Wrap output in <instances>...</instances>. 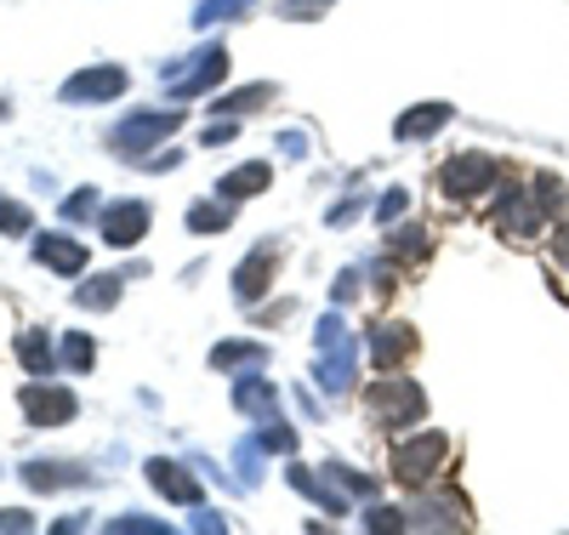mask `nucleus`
<instances>
[{"instance_id": "nucleus-1", "label": "nucleus", "mask_w": 569, "mask_h": 535, "mask_svg": "<svg viewBox=\"0 0 569 535\" xmlns=\"http://www.w3.org/2000/svg\"><path fill=\"white\" fill-rule=\"evenodd\" d=\"M353 330L342 325V314H325L319 330H313V354H319V382L330 394H348L353 387Z\"/></svg>"}, {"instance_id": "nucleus-2", "label": "nucleus", "mask_w": 569, "mask_h": 535, "mask_svg": "<svg viewBox=\"0 0 569 535\" xmlns=\"http://www.w3.org/2000/svg\"><path fill=\"white\" fill-rule=\"evenodd\" d=\"M365 410H370L376 427H410V422H421L427 394H421L416 382H405V376H382V382H370Z\"/></svg>"}, {"instance_id": "nucleus-3", "label": "nucleus", "mask_w": 569, "mask_h": 535, "mask_svg": "<svg viewBox=\"0 0 569 535\" xmlns=\"http://www.w3.org/2000/svg\"><path fill=\"white\" fill-rule=\"evenodd\" d=\"M182 126V109H160V115H126L114 131H109V149L120 160H137V155H149L160 137H171Z\"/></svg>"}, {"instance_id": "nucleus-4", "label": "nucleus", "mask_w": 569, "mask_h": 535, "mask_svg": "<svg viewBox=\"0 0 569 535\" xmlns=\"http://www.w3.org/2000/svg\"><path fill=\"white\" fill-rule=\"evenodd\" d=\"M450 456V433H416V439H405L393 450V478L399 484H427Z\"/></svg>"}, {"instance_id": "nucleus-5", "label": "nucleus", "mask_w": 569, "mask_h": 535, "mask_svg": "<svg viewBox=\"0 0 569 535\" xmlns=\"http://www.w3.org/2000/svg\"><path fill=\"white\" fill-rule=\"evenodd\" d=\"M18 405H23L29 427H63V422H74V410H80V399L69 394V387L46 382V376H34V382L23 387V394H18Z\"/></svg>"}, {"instance_id": "nucleus-6", "label": "nucleus", "mask_w": 569, "mask_h": 535, "mask_svg": "<svg viewBox=\"0 0 569 535\" xmlns=\"http://www.w3.org/2000/svg\"><path fill=\"white\" fill-rule=\"evenodd\" d=\"M501 177V166L490 155H456L445 171H439V188L450 194V200H479V194Z\"/></svg>"}, {"instance_id": "nucleus-7", "label": "nucleus", "mask_w": 569, "mask_h": 535, "mask_svg": "<svg viewBox=\"0 0 569 535\" xmlns=\"http://www.w3.org/2000/svg\"><path fill=\"white\" fill-rule=\"evenodd\" d=\"M222 75H228V46H200V52L188 58V69L166 75V86H171V97H194V91H211Z\"/></svg>"}, {"instance_id": "nucleus-8", "label": "nucleus", "mask_w": 569, "mask_h": 535, "mask_svg": "<svg viewBox=\"0 0 569 535\" xmlns=\"http://www.w3.org/2000/svg\"><path fill=\"white\" fill-rule=\"evenodd\" d=\"M131 86L126 69L103 63V69H80L74 80H63V103H109V97H120Z\"/></svg>"}, {"instance_id": "nucleus-9", "label": "nucleus", "mask_w": 569, "mask_h": 535, "mask_svg": "<svg viewBox=\"0 0 569 535\" xmlns=\"http://www.w3.org/2000/svg\"><path fill=\"white\" fill-rule=\"evenodd\" d=\"M142 234H149V206L142 200H120V206L103 211V246L126 251V246H137Z\"/></svg>"}, {"instance_id": "nucleus-10", "label": "nucleus", "mask_w": 569, "mask_h": 535, "mask_svg": "<svg viewBox=\"0 0 569 535\" xmlns=\"http://www.w3.org/2000/svg\"><path fill=\"white\" fill-rule=\"evenodd\" d=\"M273 268H279V251H273V246H257L240 268H233V297H240L246 308H257L262 290H268V279H273Z\"/></svg>"}, {"instance_id": "nucleus-11", "label": "nucleus", "mask_w": 569, "mask_h": 535, "mask_svg": "<svg viewBox=\"0 0 569 535\" xmlns=\"http://www.w3.org/2000/svg\"><path fill=\"white\" fill-rule=\"evenodd\" d=\"M149 484H154L166 502H177V507H200V484H194V473H188L182 462H171V456H154V462H149Z\"/></svg>"}, {"instance_id": "nucleus-12", "label": "nucleus", "mask_w": 569, "mask_h": 535, "mask_svg": "<svg viewBox=\"0 0 569 535\" xmlns=\"http://www.w3.org/2000/svg\"><path fill=\"white\" fill-rule=\"evenodd\" d=\"M410 348H416L410 325H376V330H365V354H370L376 370H393L399 359H410Z\"/></svg>"}, {"instance_id": "nucleus-13", "label": "nucleus", "mask_w": 569, "mask_h": 535, "mask_svg": "<svg viewBox=\"0 0 569 535\" xmlns=\"http://www.w3.org/2000/svg\"><path fill=\"white\" fill-rule=\"evenodd\" d=\"M34 262L52 268V274H80L91 262V251L80 246V239H69V234H40L34 239Z\"/></svg>"}, {"instance_id": "nucleus-14", "label": "nucleus", "mask_w": 569, "mask_h": 535, "mask_svg": "<svg viewBox=\"0 0 569 535\" xmlns=\"http://www.w3.org/2000/svg\"><path fill=\"white\" fill-rule=\"evenodd\" d=\"M291 491H302L308 502H319L330 518H342L348 513V496H342V484L330 478V473H313V467H291Z\"/></svg>"}, {"instance_id": "nucleus-15", "label": "nucleus", "mask_w": 569, "mask_h": 535, "mask_svg": "<svg viewBox=\"0 0 569 535\" xmlns=\"http://www.w3.org/2000/svg\"><path fill=\"white\" fill-rule=\"evenodd\" d=\"M450 120H456V109H450V103H416L410 115H399V120H393V137H399V142H421V137L445 131Z\"/></svg>"}, {"instance_id": "nucleus-16", "label": "nucleus", "mask_w": 569, "mask_h": 535, "mask_svg": "<svg viewBox=\"0 0 569 535\" xmlns=\"http://www.w3.org/2000/svg\"><path fill=\"white\" fill-rule=\"evenodd\" d=\"M405 518H410V529H461L467 524V507L456 496H433V502H416Z\"/></svg>"}, {"instance_id": "nucleus-17", "label": "nucleus", "mask_w": 569, "mask_h": 535, "mask_svg": "<svg viewBox=\"0 0 569 535\" xmlns=\"http://www.w3.org/2000/svg\"><path fill=\"white\" fill-rule=\"evenodd\" d=\"M233 410H246V416H279V387L268 376H246V382H233Z\"/></svg>"}, {"instance_id": "nucleus-18", "label": "nucleus", "mask_w": 569, "mask_h": 535, "mask_svg": "<svg viewBox=\"0 0 569 535\" xmlns=\"http://www.w3.org/2000/svg\"><path fill=\"white\" fill-rule=\"evenodd\" d=\"M91 473L69 467V462H23V484L29 491H63V484H86Z\"/></svg>"}, {"instance_id": "nucleus-19", "label": "nucleus", "mask_w": 569, "mask_h": 535, "mask_svg": "<svg viewBox=\"0 0 569 535\" xmlns=\"http://www.w3.org/2000/svg\"><path fill=\"white\" fill-rule=\"evenodd\" d=\"M18 365H23L29 376H52V370H58L52 336H46V330H23V336H18Z\"/></svg>"}, {"instance_id": "nucleus-20", "label": "nucleus", "mask_w": 569, "mask_h": 535, "mask_svg": "<svg viewBox=\"0 0 569 535\" xmlns=\"http://www.w3.org/2000/svg\"><path fill=\"white\" fill-rule=\"evenodd\" d=\"M268 182H273V166H240V171H228L217 182V194L222 200H251V194H262Z\"/></svg>"}, {"instance_id": "nucleus-21", "label": "nucleus", "mask_w": 569, "mask_h": 535, "mask_svg": "<svg viewBox=\"0 0 569 535\" xmlns=\"http://www.w3.org/2000/svg\"><path fill=\"white\" fill-rule=\"evenodd\" d=\"M536 217H541V200H530V194H507V206H501V228L507 234L530 239L536 234Z\"/></svg>"}, {"instance_id": "nucleus-22", "label": "nucleus", "mask_w": 569, "mask_h": 535, "mask_svg": "<svg viewBox=\"0 0 569 535\" xmlns=\"http://www.w3.org/2000/svg\"><path fill=\"white\" fill-rule=\"evenodd\" d=\"M120 285H126L120 274H98V279H86V285L74 290V303H80V308H98V314H103V308H114V303H120Z\"/></svg>"}, {"instance_id": "nucleus-23", "label": "nucleus", "mask_w": 569, "mask_h": 535, "mask_svg": "<svg viewBox=\"0 0 569 535\" xmlns=\"http://www.w3.org/2000/svg\"><path fill=\"white\" fill-rule=\"evenodd\" d=\"M388 257L405 268V262H421L427 257V228L421 222H410V228H393L388 234Z\"/></svg>"}, {"instance_id": "nucleus-24", "label": "nucleus", "mask_w": 569, "mask_h": 535, "mask_svg": "<svg viewBox=\"0 0 569 535\" xmlns=\"http://www.w3.org/2000/svg\"><path fill=\"white\" fill-rule=\"evenodd\" d=\"M262 359H268L262 343H217L211 348V365L217 370H246V365H262Z\"/></svg>"}, {"instance_id": "nucleus-25", "label": "nucleus", "mask_w": 569, "mask_h": 535, "mask_svg": "<svg viewBox=\"0 0 569 535\" xmlns=\"http://www.w3.org/2000/svg\"><path fill=\"white\" fill-rule=\"evenodd\" d=\"M63 365L86 376L91 365H98V343H91V336H80V330H63Z\"/></svg>"}, {"instance_id": "nucleus-26", "label": "nucleus", "mask_w": 569, "mask_h": 535, "mask_svg": "<svg viewBox=\"0 0 569 535\" xmlns=\"http://www.w3.org/2000/svg\"><path fill=\"white\" fill-rule=\"evenodd\" d=\"M257 445H262L268 456H297V433L284 427L279 416H268V422H262V433H257Z\"/></svg>"}, {"instance_id": "nucleus-27", "label": "nucleus", "mask_w": 569, "mask_h": 535, "mask_svg": "<svg viewBox=\"0 0 569 535\" xmlns=\"http://www.w3.org/2000/svg\"><path fill=\"white\" fill-rule=\"evenodd\" d=\"M257 103H273V86H246V91H222L217 97V115H246V109H257Z\"/></svg>"}, {"instance_id": "nucleus-28", "label": "nucleus", "mask_w": 569, "mask_h": 535, "mask_svg": "<svg viewBox=\"0 0 569 535\" xmlns=\"http://www.w3.org/2000/svg\"><path fill=\"white\" fill-rule=\"evenodd\" d=\"M233 222V206L228 200H217V206H194V211H188V228H194V234H222Z\"/></svg>"}, {"instance_id": "nucleus-29", "label": "nucleus", "mask_w": 569, "mask_h": 535, "mask_svg": "<svg viewBox=\"0 0 569 535\" xmlns=\"http://www.w3.org/2000/svg\"><path fill=\"white\" fill-rule=\"evenodd\" d=\"M246 7H251V0H200V7H194V23L211 29V23H222V18H240Z\"/></svg>"}, {"instance_id": "nucleus-30", "label": "nucleus", "mask_w": 569, "mask_h": 535, "mask_svg": "<svg viewBox=\"0 0 569 535\" xmlns=\"http://www.w3.org/2000/svg\"><path fill=\"white\" fill-rule=\"evenodd\" d=\"M337 0H279L273 7V18H284V23H308V18H319V12H330Z\"/></svg>"}, {"instance_id": "nucleus-31", "label": "nucleus", "mask_w": 569, "mask_h": 535, "mask_svg": "<svg viewBox=\"0 0 569 535\" xmlns=\"http://www.w3.org/2000/svg\"><path fill=\"white\" fill-rule=\"evenodd\" d=\"M233 467H240V484L251 491V484L262 478V445H257V439H246L240 450H233Z\"/></svg>"}, {"instance_id": "nucleus-32", "label": "nucleus", "mask_w": 569, "mask_h": 535, "mask_svg": "<svg viewBox=\"0 0 569 535\" xmlns=\"http://www.w3.org/2000/svg\"><path fill=\"white\" fill-rule=\"evenodd\" d=\"M34 228V217L18 206V200H7V194H0V234H29Z\"/></svg>"}, {"instance_id": "nucleus-33", "label": "nucleus", "mask_w": 569, "mask_h": 535, "mask_svg": "<svg viewBox=\"0 0 569 535\" xmlns=\"http://www.w3.org/2000/svg\"><path fill=\"white\" fill-rule=\"evenodd\" d=\"M91 211H98V188H74L69 200H63V217H69V222H86Z\"/></svg>"}, {"instance_id": "nucleus-34", "label": "nucleus", "mask_w": 569, "mask_h": 535, "mask_svg": "<svg viewBox=\"0 0 569 535\" xmlns=\"http://www.w3.org/2000/svg\"><path fill=\"white\" fill-rule=\"evenodd\" d=\"M405 206H410V188H388V194H382V206H376V222H399Z\"/></svg>"}, {"instance_id": "nucleus-35", "label": "nucleus", "mask_w": 569, "mask_h": 535, "mask_svg": "<svg viewBox=\"0 0 569 535\" xmlns=\"http://www.w3.org/2000/svg\"><path fill=\"white\" fill-rule=\"evenodd\" d=\"M536 200H541V211H563V182L558 177H541L536 182Z\"/></svg>"}, {"instance_id": "nucleus-36", "label": "nucleus", "mask_w": 569, "mask_h": 535, "mask_svg": "<svg viewBox=\"0 0 569 535\" xmlns=\"http://www.w3.org/2000/svg\"><path fill=\"white\" fill-rule=\"evenodd\" d=\"M109 529H114V535H131V529H142V535H166V524H154V518H137V513H131V518H114Z\"/></svg>"}, {"instance_id": "nucleus-37", "label": "nucleus", "mask_w": 569, "mask_h": 535, "mask_svg": "<svg viewBox=\"0 0 569 535\" xmlns=\"http://www.w3.org/2000/svg\"><path fill=\"white\" fill-rule=\"evenodd\" d=\"M233 137H240V126H233V120H217V126H206V149H222V142H233Z\"/></svg>"}, {"instance_id": "nucleus-38", "label": "nucleus", "mask_w": 569, "mask_h": 535, "mask_svg": "<svg viewBox=\"0 0 569 535\" xmlns=\"http://www.w3.org/2000/svg\"><path fill=\"white\" fill-rule=\"evenodd\" d=\"M365 524H370V529H410V518H405V513H393V507H376Z\"/></svg>"}, {"instance_id": "nucleus-39", "label": "nucleus", "mask_w": 569, "mask_h": 535, "mask_svg": "<svg viewBox=\"0 0 569 535\" xmlns=\"http://www.w3.org/2000/svg\"><path fill=\"white\" fill-rule=\"evenodd\" d=\"M359 279H365L359 268H348V274H337V290H330V297H337V303H353V297H359Z\"/></svg>"}, {"instance_id": "nucleus-40", "label": "nucleus", "mask_w": 569, "mask_h": 535, "mask_svg": "<svg viewBox=\"0 0 569 535\" xmlns=\"http://www.w3.org/2000/svg\"><path fill=\"white\" fill-rule=\"evenodd\" d=\"M359 211H365V200H342V206H337V211H330L325 222H330V228H348V222H353Z\"/></svg>"}, {"instance_id": "nucleus-41", "label": "nucleus", "mask_w": 569, "mask_h": 535, "mask_svg": "<svg viewBox=\"0 0 569 535\" xmlns=\"http://www.w3.org/2000/svg\"><path fill=\"white\" fill-rule=\"evenodd\" d=\"M0 529H34V518L23 507H7V513H0Z\"/></svg>"}, {"instance_id": "nucleus-42", "label": "nucleus", "mask_w": 569, "mask_h": 535, "mask_svg": "<svg viewBox=\"0 0 569 535\" xmlns=\"http://www.w3.org/2000/svg\"><path fill=\"white\" fill-rule=\"evenodd\" d=\"M552 257H558V262H563V268H569V222H563V228H558V234H552Z\"/></svg>"}, {"instance_id": "nucleus-43", "label": "nucleus", "mask_w": 569, "mask_h": 535, "mask_svg": "<svg viewBox=\"0 0 569 535\" xmlns=\"http://www.w3.org/2000/svg\"><path fill=\"white\" fill-rule=\"evenodd\" d=\"M0 120H7V97H0Z\"/></svg>"}]
</instances>
